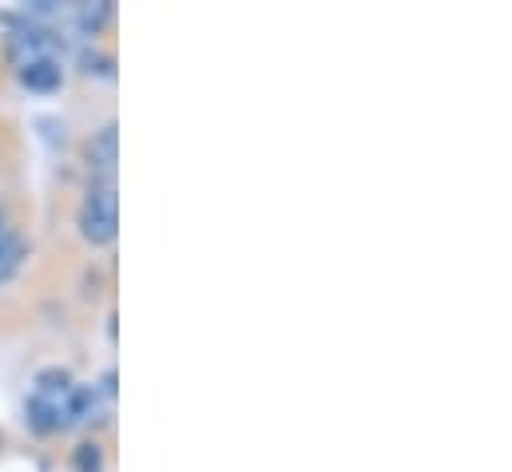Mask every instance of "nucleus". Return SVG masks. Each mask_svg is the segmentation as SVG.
I'll use <instances>...</instances> for the list:
<instances>
[{"instance_id": "obj_1", "label": "nucleus", "mask_w": 512, "mask_h": 472, "mask_svg": "<svg viewBox=\"0 0 512 472\" xmlns=\"http://www.w3.org/2000/svg\"><path fill=\"white\" fill-rule=\"evenodd\" d=\"M120 231V199H116V179H92L84 207H80V235L92 246H108Z\"/></svg>"}, {"instance_id": "obj_2", "label": "nucleus", "mask_w": 512, "mask_h": 472, "mask_svg": "<svg viewBox=\"0 0 512 472\" xmlns=\"http://www.w3.org/2000/svg\"><path fill=\"white\" fill-rule=\"evenodd\" d=\"M88 159H92L100 179H116V159H120V127L116 123H104L88 139Z\"/></svg>"}, {"instance_id": "obj_3", "label": "nucleus", "mask_w": 512, "mask_h": 472, "mask_svg": "<svg viewBox=\"0 0 512 472\" xmlns=\"http://www.w3.org/2000/svg\"><path fill=\"white\" fill-rule=\"evenodd\" d=\"M16 80H20L28 92H52V88H60L64 68H60V60H52V56H36V60H20Z\"/></svg>"}, {"instance_id": "obj_4", "label": "nucleus", "mask_w": 512, "mask_h": 472, "mask_svg": "<svg viewBox=\"0 0 512 472\" xmlns=\"http://www.w3.org/2000/svg\"><path fill=\"white\" fill-rule=\"evenodd\" d=\"M24 254H28L24 238L16 235L12 227H4V231H0V286L16 278V270L24 266Z\"/></svg>"}, {"instance_id": "obj_5", "label": "nucleus", "mask_w": 512, "mask_h": 472, "mask_svg": "<svg viewBox=\"0 0 512 472\" xmlns=\"http://www.w3.org/2000/svg\"><path fill=\"white\" fill-rule=\"evenodd\" d=\"M112 12H116L112 0H92V4H80V8H76V24H80L88 36H100L104 24L112 20Z\"/></svg>"}, {"instance_id": "obj_6", "label": "nucleus", "mask_w": 512, "mask_h": 472, "mask_svg": "<svg viewBox=\"0 0 512 472\" xmlns=\"http://www.w3.org/2000/svg\"><path fill=\"white\" fill-rule=\"evenodd\" d=\"M0 231H4V219H0Z\"/></svg>"}]
</instances>
